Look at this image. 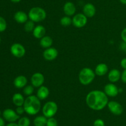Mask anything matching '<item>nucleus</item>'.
Listing matches in <instances>:
<instances>
[{"instance_id":"1","label":"nucleus","mask_w":126,"mask_h":126,"mask_svg":"<svg viewBox=\"0 0 126 126\" xmlns=\"http://www.w3.org/2000/svg\"><path fill=\"white\" fill-rule=\"evenodd\" d=\"M108 98L105 93L98 90H92L86 97V103L90 109L100 111L108 105Z\"/></svg>"},{"instance_id":"2","label":"nucleus","mask_w":126,"mask_h":126,"mask_svg":"<svg viewBox=\"0 0 126 126\" xmlns=\"http://www.w3.org/2000/svg\"><path fill=\"white\" fill-rule=\"evenodd\" d=\"M25 112L30 116L36 115L41 108V100L35 95H31L26 98L23 105Z\"/></svg>"},{"instance_id":"3","label":"nucleus","mask_w":126,"mask_h":126,"mask_svg":"<svg viewBox=\"0 0 126 126\" xmlns=\"http://www.w3.org/2000/svg\"><path fill=\"white\" fill-rule=\"evenodd\" d=\"M95 77V73L90 67H84L80 70L78 75L79 81L82 85L91 84Z\"/></svg>"},{"instance_id":"4","label":"nucleus","mask_w":126,"mask_h":126,"mask_svg":"<svg viewBox=\"0 0 126 126\" xmlns=\"http://www.w3.org/2000/svg\"><path fill=\"white\" fill-rule=\"evenodd\" d=\"M28 16L29 19L35 23L44 21L47 17V13L44 9L36 6L30 9Z\"/></svg>"},{"instance_id":"5","label":"nucleus","mask_w":126,"mask_h":126,"mask_svg":"<svg viewBox=\"0 0 126 126\" xmlns=\"http://www.w3.org/2000/svg\"><path fill=\"white\" fill-rule=\"evenodd\" d=\"M58 111L57 104L53 101H49L46 103L42 107V112L47 118L52 117L56 114Z\"/></svg>"},{"instance_id":"6","label":"nucleus","mask_w":126,"mask_h":126,"mask_svg":"<svg viewBox=\"0 0 126 126\" xmlns=\"http://www.w3.org/2000/svg\"><path fill=\"white\" fill-rule=\"evenodd\" d=\"M87 17L83 13H78L73 16L72 24L76 28H81L87 24Z\"/></svg>"},{"instance_id":"7","label":"nucleus","mask_w":126,"mask_h":126,"mask_svg":"<svg viewBox=\"0 0 126 126\" xmlns=\"http://www.w3.org/2000/svg\"><path fill=\"white\" fill-rule=\"evenodd\" d=\"M11 54L14 57L17 58H21L25 56L26 50L25 47L22 44L18 43H15L11 45L10 48Z\"/></svg>"},{"instance_id":"8","label":"nucleus","mask_w":126,"mask_h":126,"mask_svg":"<svg viewBox=\"0 0 126 126\" xmlns=\"http://www.w3.org/2000/svg\"><path fill=\"white\" fill-rule=\"evenodd\" d=\"M2 114L4 119L9 122H15L20 119V116L16 112V111L10 108L4 110Z\"/></svg>"},{"instance_id":"9","label":"nucleus","mask_w":126,"mask_h":126,"mask_svg":"<svg viewBox=\"0 0 126 126\" xmlns=\"http://www.w3.org/2000/svg\"><path fill=\"white\" fill-rule=\"evenodd\" d=\"M108 107L110 111L113 114L116 116H119L123 114L124 111L123 106L119 102L116 101H110L108 103Z\"/></svg>"},{"instance_id":"10","label":"nucleus","mask_w":126,"mask_h":126,"mask_svg":"<svg viewBox=\"0 0 126 126\" xmlns=\"http://www.w3.org/2000/svg\"><path fill=\"white\" fill-rule=\"evenodd\" d=\"M45 80L44 75L41 72H36L31 77L32 85L35 88H39L43 85Z\"/></svg>"},{"instance_id":"11","label":"nucleus","mask_w":126,"mask_h":126,"mask_svg":"<svg viewBox=\"0 0 126 126\" xmlns=\"http://www.w3.org/2000/svg\"><path fill=\"white\" fill-rule=\"evenodd\" d=\"M104 92L110 97H115L119 94V88L113 83L107 84L104 87Z\"/></svg>"},{"instance_id":"12","label":"nucleus","mask_w":126,"mask_h":126,"mask_svg":"<svg viewBox=\"0 0 126 126\" xmlns=\"http://www.w3.org/2000/svg\"><path fill=\"white\" fill-rule=\"evenodd\" d=\"M59 55V52L57 49L53 47H50L49 48L45 49L43 52V58L46 61H53L56 59Z\"/></svg>"},{"instance_id":"13","label":"nucleus","mask_w":126,"mask_h":126,"mask_svg":"<svg viewBox=\"0 0 126 126\" xmlns=\"http://www.w3.org/2000/svg\"><path fill=\"white\" fill-rule=\"evenodd\" d=\"M63 10L66 16H72L75 15L76 11V7L75 4L71 1H67L65 3L63 7Z\"/></svg>"},{"instance_id":"14","label":"nucleus","mask_w":126,"mask_h":126,"mask_svg":"<svg viewBox=\"0 0 126 126\" xmlns=\"http://www.w3.org/2000/svg\"><path fill=\"white\" fill-rule=\"evenodd\" d=\"M82 12L87 18H90L94 17L95 15L96 8L93 4L87 3L83 6Z\"/></svg>"},{"instance_id":"15","label":"nucleus","mask_w":126,"mask_h":126,"mask_svg":"<svg viewBox=\"0 0 126 126\" xmlns=\"http://www.w3.org/2000/svg\"><path fill=\"white\" fill-rule=\"evenodd\" d=\"M121 77V72L120 70L116 69H111L108 72V79L111 83H116L119 81Z\"/></svg>"},{"instance_id":"16","label":"nucleus","mask_w":126,"mask_h":126,"mask_svg":"<svg viewBox=\"0 0 126 126\" xmlns=\"http://www.w3.org/2000/svg\"><path fill=\"white\" fill-rule=\"evenodd\" d=\"M14 19L18 23H25L28 21V16L26 12L22 11H18L14 14Z\"/></svg>"},{"instance_id":"17","label":"nucleus","mask_w":126,"mask_h":126,"mask_svg":"<svg viewBox=\"0 0 126 126\" xmlns=\"http://www.w3.org/2000/svg\"><path fill=\"white\" fill-rule=\"evenodd\" d=\"M28 80L24 75H18L15 78L14 80V85L17 88H22L27 85Z\"/></svg>"},{"instance_id":"18","label":"nucleus","mask_w":126,"mask_h":126,"mask_svg":"<svg viewBox=\"0 0 126 126\" xmlns=\"http://www.w3.org/2000/svg\"><path fill=\"white\" fill-rule=\"evenodd\" d=\"M49 88L46 86L42 85L37 90L36 96L40 100H44L49 96Z\"/></svg>"},{"instance_id":"19","label":"nucleus","mask_w":126,"mask_h":126,"mask_svg":"<svg viewBox=\"0 0 126 126\" xmlns=\"http://www.w3.org/2000/svg\"><path fill=\"white\" fill-rule=\"evenodd\" d=\"M33 35L34 38L37 39H41L45 36L46 28L45 27L41 25H38L34 27L33 32Z\"/></svg>"},{"instance_id":"20","label":"nucleus","mask_w":126,"mask_h":126,"mask_svg":"<svg viewBox=\"0 0 126 126\" xmlns=\"http://www.w3.org/2000/svg\"><path fill=\"white\" fill-rule=\"evenodd\" d=\"M108 66L105 63H100L95 69V75L98 76H103L108 73Z\"/></svg>"},{"instance_id":"21","label":"nucleus","mask_w":126,"mask_h":126,"mask_svg":"<svg viewBox=\"0 0 126 126\" xmlns=\"http://www.w3.org/2000/svg\"><path fill=\"white\" fill-rule=\"evenodd\" d=\"M25 100L23 95L22 94L19 93H16L14 94V95L12 96V103H14V105H16V106H22L24 104Z\"/></svg>"},{"instance_id":"22","label":"nucleus","mask_w":126,"mask_h":126,"mask_svg":"<svg viewBox=\"0 0 126 126\" xmlns=\"http://www.w3.org/2000/svg\"><path fill=\"white\" fill-rule=\"evenodd\" d=\"M53 43V40L49 36H44L43 38L40 39L39 44L42 48L44 49H47L50 47H51L52 44Z\"/></svg>"},{"instance_id":"23","label":"nucleus","mask_w":126,"mask_h":126,"mask_svg":"<svg viewBox=\"0 0 126 126\" xmlns=\"http://www.w3.org/2000/svg\"><path fill=\"white\" fill-rule=\"evenodd\" d=\"M47 118L43 116H38L33 120V124L34 126H46Z\"/></svg>"},{"instance_id":"24","label":"nucleus","mask_w":126,"mask_h":126,"mask_svg":"<svg viewBox=\"0 0 126 126\" xmlns=\"http://www.w3.org/2000/svg\"><path fill=\"white\" fill-rule=\"evenodd\" d=\"M60 24L64 27H67V26H70V25L72 24V19L70 17L67 16H63L60 19Z\"/></svg>"},{"instance_id":"25","label":"nucleus","mask_w":126,"mask_h":126,"mask_svg":"<svg viewBox=\"0 0 126 126\" xmlns=\"http://www.w3.org/2000/svg\"><path fill=\"white\" fill-rule=\"evenodd\" d=\"M30 119L28 117H20L18 120V122H17L18 126H30Z\"/></svg>"},{"instance_id":"26","label":"nucleus","mask_w":126,"mask_h":126,"mask_svg":"<svg viewBox=\"0 0 126 126\" xmlns=\"http://www.w3.org/2000/svg\"><path fill=\"white\" fill-rule=\"evenodd\" d=\"M34 27H35V26H34V22H33L32 21H31V20L27 21V22L25 23L24 30L27 32H33Z\"/></svg>"},{"instance_id":"27","label":"nucleus","mask_w":126,"mask_h":126,"mask_svg":"<svg viewBox=\"0 0 126 126\" xmlns=\"http://www.w3.org/2000/svg\"><path fill=\"white\" fill-rule=\"evenodd\" d=\"M23 93L27 96H31L33 95V92H34V86L32 85H26L24 88H23Z\"/></svg>"},{"instance_id":"28","label":"nucleus","mask_w":126,"mask_h":126,"mask_svg":"<svg viewBox=\"0 0 126 126\" xmlns=\"http://www.w3.org/2000/svg\"><path fill=\"white\" fill-rule=\"evenodd\" d=\"M7 28V22L4 17L0 16V32H3Z\"/></svg>"},{"instance_id":"29","label":"nucleus","mask_w":126,"mask_h":126,"mask_svg":"<svg viewBox=\"0 0 126 126\" xmlns=\"http://www.w3.org/2000/svg\"><path fill=\"white\" fill-rule=\"evenodd\" d=\"M46 126H58L57 121L54 117L47 118Z\"/></svg>"},{"instance_id":"30","label":"nucleus","mask_w":126,"mask_h":126,"mask_svg":"<svg viewBox=\"0 0 126 126\" xmlns=\"http://www.w3.org/2000/svg\"><path fill=\"white\" fill-rule=\"evenodd\" d=\"M94 126H105V124L103 120L101 119H97L95 120L94 122Z\"/></svg>"},{"instance_id":"31","label":"nucleus","mask_w":126,"mask_h":126,"mask_svg":"<svg viewBox=\"0 0 126 126\" xmlns=\"http://www.w3.org/2000/svg\"><path fill=\"white\" fill-rule=\"evenodd\" d=\"M16 111L19 116L20 115L23 114V112H25V109L24 108H23V106H17V108H16Z\"/></svg>"},{"instance_id":"32","label":"nucleus","mask_w":126,"mask_h":126,"mask_svg":"<svg viewBox=\"0 0 126 126\" xmlns=\"http://www.w3.org/2000/svg\"><path fill=\"white\" fill-rule=\"evenodd\" d=\"M121 39L123 40V42L126 43V27L122 30L121 33Z\"/></svg>"},{"instance_id":"33","label":"nucleus","mask_w":126,"mask_h":126,"mask_svg":"<svg viewBox=\"0 0 126 126\" xmlns=\"http://www.w3.org/2000/svg\"><path fill=\"white\" fill-rule=\"evenodd\" d=\"M122 82L124 84H126V69H124L123 72H121V77Z\"/></svg>"},{"instance_id":"34","label":"nucleus","mask_w":126,"mask_h":126,"mask_svg":"<svg viewBox=\"0 0 126 126\" xmlns=\"http://www.w3.org/2000/svg\"><path fill=\"white\" fill-rule=\"evenodd\" d=\"M120 65L123 69H126V58H124L121 59Z\"/></svg>"},{"instance_id":"35","label":"nucleus","mask_w":126,"mask_h":126,"mask_svg":"<svg viewBox=\"0 0 126 126\" xmlns=\"http://www.w3.org/2000/svg\"><path fill=\"white\" fill-rule=\"evenodd\" d=\"M0 126H5L4 119L1 117H0Z\"/></svg>"},{"instance_id":"36","label":"nucleus","mask_w":126,"mask_h":126,"mask_svg":"<svg viewBox=\"0 0 126 126\" xmlns=\"http://www.w3.org/2000/svg\"><path fill=\"white\" fill-rule=\"evenodd\" d=\"M6 126H18L17 123L16 122H9V124H7Z\"/></svg>"},{"instance_id":"37","label":"nucleus","mask_w":126,"mask_h":126,"mask_svg":"<svg viewBox=\"0 0 126 126\" xmlns=\"http://www.w3.org/2000/svg\"><path fill=\"white\" fill-rule=\"evenodd\" d=\"M22 0H11V1H12V2H14V3H18V2H20Z\"/></svg>"},{"instance_id":"38","label":"nucleus","mask_w":126,"mask_h":126,"mask_svg":"<svg viewBox=\"0 0 126 126\" xmlns=\"http://www.w3.org/2000/svg\"><path fill=\"white\" fill-rule=\"evenodd\" d=\"M119 1H120L123 4L126 5V0H119Z\"/></svg>"},{"instance_id":"39","label":"nucleus","mask_w":126,"mask_h":126,"mask_svg":"<svg viewBox=\"0 0 126 126\" xmlns=\"http://www.w3.org/2000/svg\"><path fill=\"white\" fill-rule=\"evenodd\" d=\"M1 110H0V116H1Z\"/></svg>"},{"instance_id":"40","label":"nucleus","mask_w":126,"mask_h":126,"mask_svg":"<svg viewBox=\"0 0 126 126\" xmlns=\"http://www.w3.org/2000/svg\"><path fill=\"white\" fill-rule=\"evenodd\" d=\"M124 51H125V53H126V48H125V50H124Z\"/></svg>"},{"instance_id":"41","label":"nucleus","mask_w":126,"mask_h":126,"mask_svg":"<svg viewBox=\"0 0 126 126\" xmlns=\"http://www.w3.org/2000/svg\"><path fill=\"white\" fill-rule=\"evenodd\" d=\"M0 43H1V38H0Z\"/></svg>"}]
</instances>
